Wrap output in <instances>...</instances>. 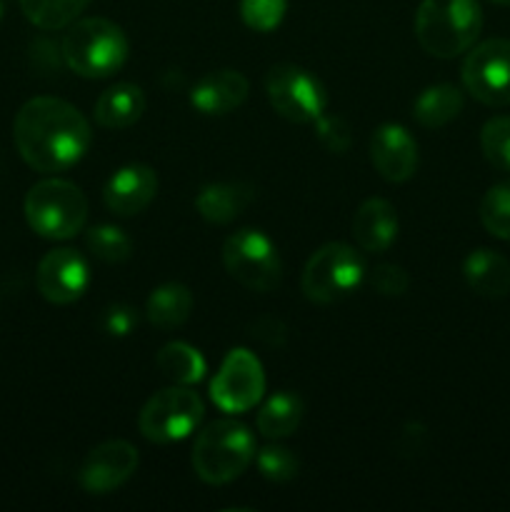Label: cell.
<instances>
[{"instance_id": "25", "label": "cell", "mask_w": 510, "mask_h": 512, "mask_svg": "<svg viewBox=\"0 0 510 512\" xmlns=\"http://www.w3.org/2000/svg\"><path fill=\"white\" fill-rule=\"evenodd\" d=\"M93 0H20L25 18L40 30H63L80 18Z\"/></svg>"}, {"instance_id": "26", "label": "cell", "mask_w": 510, "mask_h": 512, "mask_svg": "<svg viewBox=\"0 0 510 512\" xmlns=\"http://www.w3.org/2000/svg\"><path fill=\"white\" fill-rule=\"evenodd\" d=\"M85 245H88L90 255L103 263L118 265L125 263V260L133 255V240L125 235V230L115 228V225H95V228L88 230L85 235Z\"/></svg>"}, {"instance_id": "29", "label": "cell", "mask_w": 510, "mask_h": 512, "mask_svg": "<svg viewBox=\"0 0 510 512\" xmlns=\"http://www.w3.org/2000/svg\"><path fill=\"white\" fill-rule=\"evenodd\" d=\"M258 470L265 480L270 483H290L298 475L300 463L293 455V450L283 448V445H265L258 455Z\"/></svg>"}, {"instance_id": "27", "label": "cell", "mask_w": 510, "mask_h": 512, "mask_svg": "<svg viewBox=\"0 0 510 512\" xmlns=\"http://www.w3.org/2000/svg\"><path fill=\"white\" fill-rule=\"evenodd\" d=\"M480 223L493 238L510 240V178L495 183L480 200Z\"/></svg>"}, {"instance_id": "22", "label": "cell", "mask_w": 510, "mask_h": 512, "mask_svg": "<svg viewBox=\"0 0 510 512\" xmlns=\"http://www.w3.org/2000/svg\"><path fill=\"white\" fill-rule=\"evenodd\" d=\"M465 100H463V90L458 85L450 83H440V85H430L425 88L423 93L415 98L413 103V118L415 123L423 125V128L435 130L448 125L450 120H455L463 110Z\"/></svg>"}, {"instance_id": "15", "label": "cell", "mask_w": 510, "mask_h": 512, "mask_svg": "<svg viewBox=\"0 0 510 512\" xmlns=\"http://www.w3.org/2000/svg\"><path fill=\"white\" fill-rule=\"evenodd\" d=\"M158 193V175L143 163H130L115 170L103 188V203L118 218L143 213Z\"/></svg>"}, {"instance_id": "24", "label": "cell", "mask_w": 510, "mask_h": 512, "mask_svg": "<svg viewBox=\"0 0 510 512\" xmlns=\"http://www.w3.org/2000/svg\"><path fill=\"white\" fill-rule=\"evenodd\" d=\"M155 365L163 373V378H168L173 385H195L208 373L203 353L193 345L180 343V340L163 345L155 355Z\"/></svg>"}, {"instance_id": "14", "label": "cell", "mask_w": 510, "mask_h": 512, "mask_svg": "<svg viewBox=\"0 0 510 512\" xmlns=\"http://www.w3.org/2000/svg\"><path fill=\"white\" fill-rule=\"evenodd\" d=\"M370 160L383 180L405 183L418 170V143L408 128L385 123L370 138Z\"/></svg>"}, {"instance_id": "17", "label": "cell", "mask_w": 510, "mask_h": 512, "mask_svg": "<svg viewBox=\"0 0 510 512\" xmlns=\"http://www.w3.org/2000/svg\"><path fill=\"white\" fill-rule=\"evenodd\" d=\"M353 238L365 253H385L398 238V213L383 198H368L353 215Z\"/></svg>"}, {"instance_id": "33", "label": "cell", "mask_w": 510, "mask_h": 512, "mask_svg": "<svg viewBox=\"0 0 510 512\" xmlns=\"http://www.w3.org/2000/svg\"><path fill=\"white\" fill-rule=\"evenodd\" d=\"M100 325H103V330L110 338H128V335L138 328V310L130 308V305L125 303L108 305V308L103 310Z\"/></svg>"}, {"instance_id": "7", "label": "cell", "mask_w": 510, "mask_h": 512, "mask_svg": "<svg viewBox=\"0 0 510 512\" xmlns=\"http://www.w3.org/2000/svg\"><path fill=\"white\" fill-rule=\"evenodd\" d=\"M223 265L230 278L253 293L278 288L283 278V260L273 240L255 228H243L228 235L223 243Z\"/></svg>"}, {"instance_id": "3", "label": "cell", "mask_w": 510, "mask_h": 512, "mask_svg": "<svg viewBox=\"0 0 510 512\" xmlns=\"http://www.w3.org/2000/svg\"><path fill=\"white\" fill-rule=\"evenodd\" d=\"M63 60L75 75L90 80L110 78L125 65L130 53L128 35L108 18H83L68 25L63 35Z\"/></svg>"}, {"instance_id": "8", "label": "cell", "mask_w": 510, "mask_h": 512, "mask_svg": "<svg viewBox=\"0 0 510 512\" xmlns=\"http://www.w3.org/2000/svg\"><path fill=\"white\" fill-rule=\"evenodd\" d=\"M205 415V405L195 390L188 385H173L155 393L143 405L138 418V428L145 440L158 445L185 440L200 425Z\"/></svg>"}, {"instance_id": "13", "label": "cell", "mask_w": 510, "mask_h": 512, "mask_svg": "<svg viewBox=\"0 0 510 512\" xmlns=\"http://www.w3.org/2000/svg\"><path fill=\"white\" fill-rule=\"evenodd\" d=\"M138 470V450L128 440H108L85 455L80 465V488L90 495H105L128 483Z\"/></svg>"}, {"instance_id": "2", "label": "cell", "mask_w": 510, "mask_h": 512, "mask_svg": "<svg viewBox=\"0 0 510 512\" xmlns=\"http://www.w3.org/2000/svg\"><path fill=\"white\" fill-rule=\"evenodd\" d=\"M483 30L478 0H423L415 13V38L433 58H458L468 53Z\"/></svg>"}, {"instance_id": "5", "label": "cell", "mask_w": 510, "mask_h": 512, "mask_svg": "<svg viewBox=\"0 0 510 512\" xmlns=\"http://www.w3.org/2000/svg\"><path fill=\"white\" fill-rule=\"evenodd\" d=\"M25 220L45 240H70L88 223V198L70 180L48 178L25 195Z\"/></svg>"}, {"instance_id": "21", "label": "cell", "mask_w": 510, "mask_h": 512, "mask_svg": "<svg viewBox=\"0 0 510 512\" xmlns=\"http://www.w3.org/2000/svg\"><path fill=\"white\" fill-rule=\"evenodd\" d=\"M190 313H193V293L183 283L158 285L145 303V318L160 330L180 328Z\"/></svg>"}, {"instance_id": "6", "label": "cell", "mask_w": 510, "mask_h": 512, "mask_svg": "<svg viewBox=\"0 0 510 512\" xmlns=\"http://www.w3.org/2000/svg\"><path fill=\"white\" fill-rule=\"evenodd\" d=\"M365 275V260L353 245L325 243L305 263L300 288L310 303L333 305L350 298L363 285Z\"/></svg>"}, {"instance_id": "19", "label": "cell", "mask_w": 510, "mask_h": 512, "mask_svg": "<svg viewBox=\"0 0 510 512\" xmlns=\"http://www.w3.org/2000/svg\"><path fill=\"white\" fill-rule=\"evenodd\" d=\"M255 200V188L248 183H210L195 198L200 218L213 225L233 223Z\"/></svg>"}, {"instance_id": "10", "label": "cell", "mask_w": 510, "mask_h": 512, "mask_svg": "<svg viewBox=\"0 0 510 512\" xmlns=\"http://www.w3.org/2000/svg\"><path fill=\"white\" fill-rule=\"evenodd\" d=\"M463 85L488 108L510 105V40L493 38L473 45L463 60Z\"/></svg>"}, {"instance_id": "16", "label": "cell", "mask_w": 510, "mask_h": 512, "mask_svg": "<svg viewBox=\"0 0 510 512\" xmlns=\"http://www.w3.org/2000/svg\"><path fill=\"white\" fill-rule=\"evenodd\" d=\"M250 83L243 73L238 70H213V73L203 75L198 83L190 90V105L198 113L210 115V118H220L248 100Z\"/></svg>"}, {"instance_id": "1", "label": "cell", "mask_w": 510, "mask_h": 512, "mask_svg": "<svg viewBox=\"0 0 510 512\" xmlns=\"http://www.w3.org/2000/svg\"><path fill=\"white\" fill-rule=\"evenodd\" d=\"M13 140L20 158L35 173H63L85 158L93 130L75 105L40 95L18 110Z\"/></svg>"}, {"instance_id": "11", "label": "cell", "mask_w": 510, "mask_h": 512, "mask_svg": "<svg viewBox=\"0 0 510 512\" xmlns=\"http://www.w3.org/2000/svg\"><path fill=\"white\" fill-rule=\"evenodd\" d=\"M265 393V373L260 360L248 348H235L225 355L210 383V398L223 413H248Z\"/></svg>"}, {"instance_id": "9", "label": "cell", "mask_w": 510, "mask_h": 512, "mask_svg": "<svg viewBox=\"0 0 510 512\" xmlns=\"http://www.w3.org/2000/svg\"><path fill=\"white\" fill-rule=\"evenodd\" d=\"M265 95L280 118L298 125L315 123L328 108L325 85L310 70L293 63H280L268 70Z\"/></svg>"}, {"instance_id": "31", "label": "cell", "mask_w": 510, "mask_h": 512, "mask_svg": "<svg viewBox=\"0 0 510 512\" xmlns=\"http://www.w3.org/2000/svg\"><path fill=\"white\" fill-rule=\"evenodd\" d=\"M315 135H318L320 145L335 155L348 153L350 143H353L350 125L345 123L340 115H333V113H323L318 120H315Z\"/></svg>"}, {"instance_id": "32", "label": "cell", "mask_w": 510, "mask_h": 512, "mask_svg": "<svg viewBox=\"0 0 510 512\" xmlns=\"http://www.w3.org/2000/svg\"><path fill=\"white\" fill-rule=\"evenodd\" d=\"M370 285H373L375 293H380L383 298H400V295L408 290L410 278L400 265L380 263L370 270Z\"/></svg>"}, {"instance_id": "35", "label": "cell", "mask_w": 510, "mask_h": 512, "mask_svg": "<svg viewBox=\"0 0 510 512\" xmlns=\"http://www.w3.org/2000/svg\"><path fill=\"white\" fill-rule=\"evenodd\" d=\"M3 13H5V8H3V0H0V18H3Z\"/></svg>"}, {"instance_id": "28", "label": "cell", "mask_w": 510, "mask_h": 512, "mask_svg": "<svg viewBox=\"0 0 510 512\" xmlns=\"http://www.w3.org/2000/svg\"><path fill=\"white\" fill-rule=\"evenodd\" d=\"M480 148H483L485 160L493 168L510 173V118L498 115L490 118L480 130Z\"/></svg>"}, {"instance_id": "18", "label": "cell", "mask_w": 510, "mask_h": 512, "mask_svg": "<svg viewBox=\"0 0 510 512\" xmlns=\"http://www.w3.org/2000/svg\"><path fill=\"white\" fill-rule=\"evenodd\" d=\"M463 278L483 298H505L510 293V260L498 250L478 248L463 260Z\"/></svg>"}, {"instance_id": "20", "label": "cell", "mask_w": 510, "mask_h": 512, "mask_svg": "<svg viewBox=\"0 0 510 512\" xmlns=\"http://www.w3.org/2000/svg\"><path fill=\"white\" fill-rule=\"evenodd\" d=\"M145 113V93L140 85L118 83L103 90L95 100V123L108 130H125L138 123Z\"/></svg>"}, {"instance_id": "12", "label": "cell", "mask_w": 510, "mask_h": 512, "mask_svg": "<svg viewBox=\"0 0 510 512\" xmlns=\"http://www.w3.org/2000/svg\"><path fill=\"white\" fill-rule=\"evenodd\" d=\"M38 293L53 305H70L85 295L90 285L88 260L73 248H55L43 255L35 273Z\"/></svg>"}, {"instance_id": "30", "label": "cell", "mask_w": 510, "mask_h": 512, "mask_svg": "<svg viewBox=\"0 0 510 512\" xmlns=\"http://www.w3.org/2000/svg\"><path fill=\"white\" fill-rule=\"evenodd\" d=\"M288 10V0H240V18L255 33L278 28Z\"/></svg>"}, {"instance_id": "34", "label": "cell", "mask_w": 510, "mask_h": 512, "mask_svg": "<svg viewBox=\"0 0 510 512\" xmlns=\"http://www.w3.org/2000/svg\"><path fill=\"white\" fill-rule=\"evenodd\" d=\"M493 3H498V5H510V0H493Z\"/></svg>"}, {"instance_id": "4", "label": "cell", "mask_w": 510, "mask_h": 512, "mask_svg": "<svg viewBox=\"0 0 510 512\" xmlns=\"http://www.w3.org/2000/svg\"><path fill=\"white\" fill-rule=\"evenodd\" d=\"M255 460V438L238 420H215L195 438L193 470L203 483L225 485L250 468Z\"/></svg>"}, {"instance_id": "23", "label": "cell", "mask_w": 510, "mask_h": 512, "mask_svg": "<svg viewBox=\"0 0 510 512\" xmlns=\"http://www.w3.org/2000/svg\"><path fill=\"white\" fill-rule=\"evenodd\" d=\"M303 413L305 405L300 395L290 393V390H280V393L270 395L268 403L260 408L255 425H258V433L265 435V438L283 440L290 438L300 428Z\"/></svg>"}]
</instances>
